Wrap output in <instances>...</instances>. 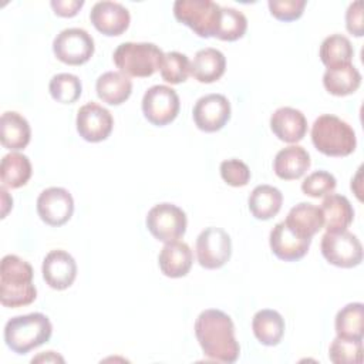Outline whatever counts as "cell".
Here are the masks:
<instances>
[{"instance_id": "cell-21", "label": "cell", "mask_w": 364, "mask_h": 364, "mask_svg": "<svg viewBox=\"0 0 364 364\" xmlns=\"http://www.w3.org/2000/svg\"><path fill=\"white\" fill-rule=\"evenodd\" d=\"M310 168V155L300 145H289L280 149L273 161L274 173L284 181L301 178Z\"/></svg>"}, {"instance_id": "cell-37", "label": "cell", "mask_w": 364, "mask_h": 364, "mask_svg": "<svg viewBox=\"0 0 364 364\" xmlns=\"http://www.w3.org/2000/svg\"><path fill=\"white\" fill-rule=\"evenodd\" d=\"M220 176L228 185L239 188L247 185L250 179V169L243 161L232 158L220 164Z\"/></svg>"}, {"instance_id": "cell-26", "label": "cell", "mask_w": 364, "mask_h": 364, "mask_svg": "<svg viewBox=\"0 0 364 364\" xmlns=\"http://www.w3.org/2000/svg\"><path fill=\"white\" fill-rule=\"evenodd\" d=\"M284 318L272 309L259 310L252 320V330L255 337L263 346H277L284 334Z\"/></svg>"}, {"instance_id": "cell-1", "label": "cell", "mask_w": 364, "mask_h": 364, "mask_svg": "<svg viewBox=\"0 0 364 364\" xmlns=\"http://www.w3.org/2000/svg\"><path fill=\"white\" fill-rule=\"evenodd\" d=\"M195 336L208 358L219 363H235L239 358L240 346L235 337V324L225 311L203 310L195 321Z\"/></svg>"}, {"instance_id": "cell-39", "label": "cell", "mask_w": 364, "mask_h": 364, "mask_svg": "<svg viewBox=\"0 0 364 364\" xmlns=\"http://www.w3.org/2000/svg\"><path fill=\"white\" fill-rule=\"evenodd\" d=\"M346 27L355 37H361L364 34L363 24V3L360 0L353 1L346 11Z\"/></svg>"}, {"instance_id": "cell-13", "label": "cell", "mask_w": 364, "mask_h": 364, "mask_svg": "<svg viewBox=\"0 0 364 364\" xmlns=\"http://www.w3.org/2000/svg\"><path fill=\"white\" fill-rule=\"evenodd\" d=\"M75 125L82 139L88 142H100L109 136L114 127V118L105 107L91 101L78 109Z\"/></svg>"}, {"instance_id": "cell-28", "label": "cell", "mask_w": 364, "mask_h": 364, "mask_svg": "<svg viewBox=\"0 0 364 364\" xmlns=\"http://www.w3.org/2000/svg\"><path fill=\"white\" fill-rule=\"evenodd\" d=\"M360 84L361 74L353 63L337 68H327L323 75L324 88L336 97H344L355 92Z\"/></svg>"}, {"instance_id": "cell-23", "label": "cell", "mask_w": 364, "mask_h": 364, "mask_svg": "<svg viewBox=\"0 0 364 364\" xmlns=\"http://www.w3.org/2000/svg\"><path fill=\"white\" fill-rule=\"evenodd\" d=\"M226 70V58L222 51L206 47L196 51L191 61V75L199 82H215Z\"/></svg>"}, {"instance_id": "cell-32", "label": "cell", "mask_w": 364, "mask_h": 364, "mask_svg": "<svg viewBox=\"0 0 364 364\" xmlns=\"http://www.w3.org/2000/svg\"><path fill=\"white\" fill-rule=\"evenodd\" d=\"M246 30L247 18L242 11L233 7H222L220 20L215 37L223 41H235L243 37Z\"/></svg>"}, {"instance_id": "cell-40", "label": "cell", "mask_w": 364, "mask_h": 364, "mask_svg": "<svg viewBox=\"0 0 364 364\" xmlns=\"http://www.w3.org/2000/svg\"><path fill=\"white\" fill-rule=\"evenodd\" d=\"M51 7L60 17H74L84 6L82 0H53Z\"/></svg>"}, {"instance_id": "cell-16", "label": "cell", "mask_w": 364, "mask_h": 364, "mask_svg": "<svg viewBox=\"0 0 364 364\" xmlns=\"http://www.w3.org/2000/svg\"><path fill=\"white\" fill-rule=\"evenodd\" d=\"M41 272L46 283L51 289L64 290L68 289L77 277V263L68 252L55 249L46 255Z\"/></svg>"}, {"instance_id": "cell-18", "label": "cell", "mask_w": 364, "mask_h": 364, "mask_svg": "<svg viewBox=\"0 0 364 364\" xmlns=\"http://www.w3.org/2000/svg\"><path fill=\"white\" fill-rule=\"evenodd\" d=\"M270 128L280 141L294 144L306 135L307 119L300 109L280 107L270 117Z\"/></svg>"}, {"instance_id": "cell-9", "label": "cell", "mask_w": 364, "mask_h": 364, "mask_svg": "<svg viewBox=\"0 0 364 364\" xmlns=\"http://www.w3.org/2000/svg\"><path fill=\"white\" fill-rule=\"evenodd\" d=\"M53 53L64 64L81 65L94 54V40L84 28H64L53 41Z\"/></svg>"}, {"instance_id": "cell-41", "label": "cell", "mask_w": 364, "mask_h": 364, "mask_svg": "<svg viewBox=\"0 0 364 364\" xmlns=\"http://www.w3.org/2000/svg\"><path fill=\"white\" fill-rule=\"evenodd\" d=\"M0 193H1V203H3V212H1V218H6L9 209L13 206V199L9 196L7 191L4 186L0 188Z\"/></svg>"}, {"instance_id": "cell-17", "label": "cell", "mask_w": 364, "mask_h": 364, "mask_svg": "<svg viewBox=\"0 0 364 364\" xmlns=\"http://www.w3.org/2000/svg\"><path fill=\"white\" fill-rule=\"evenodd\" d=\"M269 243L276 257L284 262H294L301 259L309 252L311 239L297 236L287 228L284 220H282L272 229Z\"/></svg>"}, {"instance_id": "cell-8", "label": "cell", "mask_w": 364, "mask_h": 364, "mask_svg": "<svg viewBox=\"0 0 364 364\" xmlns=\"http://www.w3.org/2000/svg\"><path fill=\"white\" fill-rule=\"evenodd\" d=\"M145 223L155 239L168 243L185 235L188 219L179 206L164 202L149 209Z\"/></svg>"}, {"instance_id": "cell-24", "label": "cell", "mask_w": 364, "mask_h": 364, "mask_svg": "<svg viewBox=\"0 0 364 364\" xmlns=\"http://www.w3.org/2000/svg\"><path fill=\"white\" fill-rule=\"evenodd\" d=\"M320 209L324 219L323 228H326L327 232L347 230L354 219V209L350 200L338 193L324 196Z\"/></svg>"}, {"instance_id": "cell-12", "label": "cell", "mask_w": 364, "mask_h": 364, "mask_svg": "<svg viewBox=\"0 0 364 364\" xmlns=\"http://www.w3.org/2000/svg\"><path fill=\"white\" fill-rule=\"evenodd\" d=\"M74 212V199L71 193L60 186L44 189L37 198V213L40 219L50 226L67 223Z\"/></svg>"}, {"instance_id": "cell-14", "label": "cell", "mask_w": 364, "mask_h": 364, "mask_svg": "<svg viewBox=\"0 0 364 364\" xmlns=\"http://www.w3.org/2000/svg\"><path fill=\"white\" fill-rule=\"evenodd\" d=\"M192 115L195 125L200 131L216 132L230 118V102L222 94H208L195 102Z\"/></svg>"}, {"instance_id": "cell-10", "label": "cell", "mask_w": 364, "mask_h": 364, "mask_svg": "<svg viewBox=\"0 0 364 364\" xmlns=\"http://www.w3.org/2000/svg\"><path fill=\"white\" fill-rule=\"evenodd\" d=\"M181 102L175 90L168 85H152L142 97L144 117L156 127L172 122L179 112Z\"/></svg>"}, {"instance_id": "cell-15", "label": "cell", "mask_w": 364, "mask_h": 364, "mask_svg": "<svg viewBox=\"0 0 364 364\" xmlns=\"http://www.w3.org/2000/svg\"><path fill=\"white\" fill-rule=\"evenodd\" d=\"M90 20L100 33L112 37L122 34L128 28L131 16L128 9L121 3L102 0L92 6Z\"/></svg>"}, {"instance_id": "cell-29", "label": "cell", "mask_w": 364, "mask_h": 364, "mask_svg": "<svg viewBox=\"0 0 364 364\" xmlns=\"http://www.w3.org/2000/svg\"><path fill=\"white\" fill-rule=\"evenodd\" d=\"M31 176V162L24 154L11 151L0 162L1 186L17 189L24 186Z\"/></svg>"}, {"instance_id": "cell-42", "label": "cell", "mask_w": 364, "mask_h": 364, "mask_svg": "<svg viewBox=\"0 0 364 364\" xmlns=\"http://www.w3.org/2000/svg\"><path fill=\"white\" fill-rule=\"evenodd\" d=\"M41 360H46V361H50V360H53V361H64L60 355H55V354H54V351H47V354L38 355V357L33 358L31 361L34 363V361H41Z\"/></svg>"}, {"instance_id": "cell-4", "label": "cell", "mask_w": 364, "mask_h": 364, "mask_svg": "<svg viewBox=\"0 0 364 364\" xmlns=\"http://www.w3.org/2000/svg\"><path fill=\"white\" fill-rule=\"evenodd\" d=\"M311 142L327 156H347L354 152L357 138L346 121L331 114H323L311 125Z\"/></svg>"}, {"instance_id": "cell-19", "label": "cell", "mask_w": 364, "mask_h": 364, "mask_svg": "<svg viewBox=\"0 0 364 364\" xmlns=\"http://www.w3.org/2000/svg\"><path fill=\"white\" fill-rule=\"evenodd\" d=\"M193 262V253L188 243L172 240L165 243L158 256L161 272L172 279L183 277L189 273Z\"/></svg>"}, {"instance_id": "cell-6", "label": "cell", "mask_w": 364, "mask_h": 364, "mask_svg": "<svg viewBox=\"0 0 364 364\" xmlns=\"http://www.w3.org/2000/svg\"><path fill=\"white\" fill-rule=\"evenodd\" d=\"M222 7L212 0H176L173 16L199 37H215Z\"/></svg>"}, {"instance_id": "cell-31", "label": "cell", "mask_w": 364, "mask_h": 364, "mask_svg": "<svg viewBox=\"0 0 364 364\" xmlns=\"http://www.w3.org/2000/svg\"><path fill=\"white\" fill-rule=\"evenodd\" d=\"M353 55V44L343 34H331L326 37L320 46V60L327 68H337L350 64Z\"/></svg>"}, {"instance_id": "cell-38", "label": "cell", "mask_w": 364, "mask_h": 364, "mask_svg": "<svg viewBox=\"0 0 364 364\" xmlns=\"http://www.w3.org/2000/svg\"><path fill=\"white\" fill-rule=\"evenodd\" d=\"M270 14L280 21H293L301 17L306 0H269Z\"/></svg>"}, {"instance_id": "cell-3", "label": "cell", "mask_w": 364, "mask_h": 364, "mask_svg": "<svg viewBox=\"0 0 364 364\" xmlns=\"http://www.w3.org/2000/svg\"><path fill=\"white\" fill-rule=\"evenodd\" d=\"M53 326L43 313H30L11 317L4 326L6 346L16 354H27L30 350L47 343Z\"/></svg>"}, {"instance_id": "cell-36", "label": "cell", "mask_w": 364, "mask_h": 364, "mask_svg": "<svg viewBox=\"0 0 364 364\" xmlns=\"http://www.w3.org/2000/svg\"><path fill=\"white\" fill-rule=\"evenodd\" d=\"M337 181L333 173L327 171H314L301 182V191L311 198H324L334 192Z\"/></svg>"}, {"instance_id": "cell-33", "label": "cell", "mask_w": 364, "mask_h": 364, "mask_svg": "<svg viewBox=\"0 0 364 364\" xmlns=\"http://www.w3.org/2000/svg\"><path fill=\"white\" fill-rule=\"evenodd\" d=\"M48 90L51 97L57 102L73 104L80 98L82 92V85L77 75L70 73H60L50 80Z\"/></svg>"}, {"instance_id": "cell-30", "label": "cell", "mask_w": 364, "mask_h": 364, "mask_svg": "<svg viewBox=\"0 0 364 364\" xmlns=\"http://www.w3.org/2000/svg\"><path fill=\"white\" fill-rule=\"evenodd\" d=\"M337 337L347 340H363L364 337V304L348 303L336 316Z\"/></svg>"}, {"instance_id": "cell-25", "label": "cell", "mask_w": 364, "mask_h": 364, "mask_svg": "<svg viewBox=\"0 0 364 364\" xmlns=\"http://www.w3.org/2000/svg\"><path fill=\"white\" fill-rule=\"evenodd\" d=\"M95 91L102 102L119 105L129 98L132 92V81L119 71H107L98 77Z\"/></svg>"}, {"instance_id": "cell-20", "label": "cell", "mask_w": 364, "mask_h": 364, "mask_svg": "<svg viewBox=\"0 0 364 364\" xmlns=\"http://www.w3.org/2000/svg\"><path fill=\"white\" fill-rule=\"evenodd\" d=\"M284 223L297 236L311 239L323 228L324 219L318 206L309 202H300L289 210Z\"/></svg>"}, {"instance_id": "cell-27", "label": "cell", "mask_w": 364, "mask_h": 364, "mask_svg": "<svg viewBox=\"0 0 364 364\" xmlns=\"http://www.w3.org/2000/svg\"><path fill=\"white\" fill-rule=\"evenodd\" d=\"M249 210L259 220L276 216L283 203L282 192L272 185H257L249 195Z\"/></svg>"}, {"instance_id": "cell-7", "label": "cell", "mask_w": 364, "mask_h": 364, "mask_svg": "<svg viewBox=\"0 0 364 364\" xmlns=\"http://www.w3.org/2000/svg\"><path fill=\"white\" fill-rule=\"evenodd\" d=\"M320 247L324 259L337 267H355L363 260L361 242L348 230L326 232Z\"/></svg>"}, {"instance_id": "cell-34", "label": "cell", "mask_w": 364, "mask_h": 364, "mask_svg": "<svg viewBox=\"0 0 364 364\" xmlns=\"http://www.w3.org/2000/svg\"><path fill=\"white\" fill-rule=\"evenodd\" d=\"M161 77L169 84H181L186 81L191 74L189 58L178 51H169L164 54V60L159 68Z\"/></svg>"}, {"instance_id": "cell-35", "label": "cell", "mask_w": 364, "mask_h": 364, "mask_svg": "<svg viewBox=\"0 0 364 364\" xmlns=\"http://www.w3.org/2000/svg\"><path fill=\"white\" fill-rule=\"evenodd\" d=\"M328 358L334 364H360L363 361V340L336 337L330 344Z\"/></svg>"}, {"instance_id": "cell-5", "label": "cell", "mask_w": 364, "mask_h": 364, "mask_svg": "<svg viewBox=\"0 0 364 364\" xmlns=\"http://www.w3.org/2000/svg\"><path fill=\"white\" fill-rule=\"evenodd\" d=\"M164 51L154 43H122L119 44L112 60L119 73L127 77H151L161 68Z\"/></svg>"}, {"instance_id": "cell-11", "label": "cell", "mask_w": 364, "mask_h": 364, "mask_svg": "<svg viewBox=\"0 0 364 364\" xmlns=\"http://www.w3.org/2000/svg\"><path fill=\"white\" fill-rule=\"evenodd\" d=\"M232 255V240L226 230L216 226L203 229L196 239V257L205 269L222 267Z\"/></svg>"}, {"instance_id": "cell-2", "label": "cell", "mask_w": 364, "mask_h": 364, "mask_svg": "<svg viewBox=\"0 0 364 364\" xmlns=\"http://www.w3.org/2000/svg\"><path fill=\"white\" fill-rule=\"evenodd\" d=\"M33 267L16 255H6L0 263V301L6 307H23L33 303L37 289L33 284Z\"/></svg>"}, {"instance_id": "cell-22", "label": "cell", "mask_w": 364, "mask_h": 364, "mask_svg": "<svg viewBox=\"0 0 364 364\" xmlns=\"http://www.w3.org/2000/svg\"><path fill=\"white\" fill-rule=\"evenodd\" d=\"M31 138L28 121L16 111H6L0 118V141L10 151L24 149Z\"/></svg>"}]
</instances>
